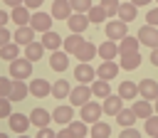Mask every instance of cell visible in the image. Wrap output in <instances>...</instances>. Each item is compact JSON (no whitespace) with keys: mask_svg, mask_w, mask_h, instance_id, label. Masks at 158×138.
I'll return each mask as SVG.
<instances>
[{"mask_svg":"<svg viewBox=\"0 0 158 138\" xmlns=\"http://www.w3.org/2000/svg\"><path fill=\"white\" fill-rule=\"evenodd\" d=\"M30 74H32V62H30V59L17 57V59L10 62V79H12V81H25Z\"/></svg>","mask_w":158,"mask_h":138,"instance_id":"6da1fadb","label":"cell"},{"mask_svg":"<svg viewBox=\"0 0 158 138\" xmlns=\"http://www.w3.org/2000/svg\"><path fill=\"white\" fill-rule=\"evenodd\" d=\"M104 32H106V39H111V42H121V39L128 34V22H123V20H109Z\"/></svg>","mask_w":158,"mask_h":138,"instance_id":"7a4b0ae2","label":"cell"},{"mask_svg":"<svg viewBox=\"0 0 158 138\" xmlns=\"http://www.w3.org/2000/svg\"><path fill=\"white\" fill-rule=\"evenodd\" d=\"M52 15L49 12H42V10H35L32 12V17H30V27L35 30V32H49L52 30Z\"/></svg>","mask_w":158,"mask_h":138,"instance_id":"3957f363","label":"cell"},{"mask_svg":"<svg viewBox=\"0 0 158 138\" xmlns=\"http://www.w3.org/2000/svg\"><path fill=\"white\" fill-rule=\"evenodd\" d=\"M91 96H94V94H91V86H89V84H79L77 89H72V91H69V104L81 108L84 104H89V101H91Z\"/></svg>","mask_w":158,"mask_h":138,"instance_id":"277c9868","label":"cell"},{"mask_svg":"<svg viewBox=\"0 0 158 138\" xmlns=\"http://www.w3.org/2000/svg\"><path fill=\"white\" fill-rule=\"evenodd\" d=\"M101 113H104V108H101L99 101H89V104H84V106L79 108V116H81L84 123H96V121L101 118Z\"/></svg>","mask_w":158,"mask_h":138,"instance_id":"5b68a950","label":"cell"},{"mask_svg":"<svg viewBox=\"0 0 158 138\" xmlns=\"http://www.w3.org/2000/svg\"><path fill=\"white\" fill-rule=\"evenodd\" d=\"M138 42L146 44V47H151V49H158V27L143 25V27L138 30Z\"/></svg>","mask_w":158,"mask_h":138,"instance_id":"8992f818","label":"cell"},{"mask_svg":"<svg viewBox=\"0 0 158 138\" xmlns=\"http://www.w3.org/2000/svg\"><path fill=\"white\" fill-rule=\"evenodd\" d=\"M74 79H77L79 84H91V81L96 79V69H94L89 62H79L77 69H74Z\"/></svg>","mask_w":158,"mask_h":138,"instance_id":"52a82bcc","label":"cell"},{"mask_svg":"<svg viewBox=\"0 0 158 138\" xmlns=\"http://www.w3.org/2000/svg\"><path fill=\"white\" fill-rule=\"evenodd\" d=\"M138 94L146 101H156L158 99V81L156 79H141L138 81Z\"/></svg>","mask_w":158,"mask_h":138,"instance_id":"ba28073f","label":"cell"},{"mask_svg":"<svg viewBox=\"0 0 158 138\" xmlns=\"http://www.w3.org/2000/svg\"><path fill=\"white\" fill-rule=\"evenodd\" d=\"M89 25H91V22H89V17H86L84 12H72L69 20H67V27H69L72 32H77V34H81Z\"/></svg>","mask_w":158,"mask_h":138,"instance_id":"9c48e42d","label":"cell"},{"mask_svg":"<svg viewBox=\"0 0 158 138\" xmlns=\"http://www.w3.org/2000/svg\"><path fill=\"white\" fill-rule=\"evenodd\" d=\"M52 121L59 126H69L74 121V106H57L52 111Z\"/></svg>","mask_w":158,"mask_h":138,"instance_id":"30bf717a","label":"cell"},{"mask_svg":"<svg viewBox=\"0 0 158 138\" xmlns=\"http://www.w3.org/2000/svg\"><path fill=\"white\" fill-rule=\"evenodd\" d=\"M7 123H10V131L20 136V133H25L30 128V116H25V113H10Z\"/></svg>","mask_w":158,"mask_h":138,"instance_id":"8fae6325","label":"cell"},{"mask_svg":"<svg viewBox=\"0 0 158 138\" xmlns=\"http://www.w3.org/2000/svg\"><path fill=\"white\" fill-rule=\"evenodd\" d=\"M49 121H52V113H49L47 108H32V111H30V123H32L35 128H47Z\"/></svg>","mask_w":158,"mask_h":138,"instance_id":"7c38bea8","label":"cell"},{"mask_svg":"<svg viewBox=\"0 0 158 138\" xmlns=\"http://www.w3.org/2000/svg\"><path fill=\"white\" fill-rule=\"evenodd\" d=\"M72 12H74V10H72V2H69V0H54L49 15H52L54 20H69Z\"/></svg>","mask_w":158,"mask_h":138,"instance_id":"4fadbf2b","label":"cell"},{"mask_svg":"<svg viewBox=\"0 0 158 138\" xmlns=\"http://www.w3.org/2000/svg\"><path fill=\"white\" fill-rule=\"evenodd\" d=\"M12 42H17L20 47H27L30 42H35V30H32L30 25L17 27V30H15V34H12Z\"/></svg>","mask_w":158,"mask_h":138,"instance_id":"5bb4252c","label":"cell"},{"mask_svg":"<svg viewBox=\"0 0 158 138\" xmlns=\"http://www.w3.org/2000/svg\"><path fill=\"white\" fill-rule=\"evenodd\" d=\"M49 67H52L54 71H64V69H69V54H67L64 49L52 52V54H49Z\"/></svg>","mask_w":158,"mask_h":138,"instance_id":"9a60e30c","label":"cell"},{"mask_svg":"<svg viewBox=\"0 0 158 138\" xmlns=\"http://www.w3.org/2000/svg\"><path fill=\"white\" fill-rule=\"evenodd\" d=\"M30 94L37 96V99H44V96L52 94V84H49L47 79H32V81H30Z\"/></svg>","mask_w":158,"mask_h":138,"instance_id":"2e32d148","label":"cell"},{"mask_svg":"<svg viewBox=\"0 0 158 138\" xmlns=\"http://www.w3.org/2000/svg\"><path fill=\"white\" fill-rule=\"evenodd\" d=\"M101 108H104V113H109V116H116V113L123 108V99H121L118 94H111V96H106V99L101 101Z\"/></svg>","mask_w":158,"mask_h":138,"instance_id":"e0dca14e","label":"cell"},{"mask_svg":"<svg viewBox=\"0 0 158 138\" xmlns=\"http://www.w3.org/2000/svg\"><path fill=\"white\" fill-rule=\"evenodd\" d=\"M121 57V62H118V67L121 69H126V71H133V69H138L141 67V52H128V54H118Z\"/></svg>","mask_w":158,"mask_h":138,"instance_id":"ac0fdd59","label":"cell"},{"mask_svg":"<svg viewBox=\"0 0 158 138\" xmlns=\"http://www.w3.org/2000/svg\"><path fill=\"white\" fill-rule=\"evenodd\" d=\"M116 74H118V64L116 62H101L99 69H96V79H104V81H111Z\"/></svg>","mask_w":158,"mask_h":138,"instance_id":"d6986e66","label":"cell"},{"mask_svg":"<svg viewBox=\"0 0 158 138\" xmlns=\"http://www.w3.org/2000/svg\"><path fill=\"white\" fill-rule=\"evenodd\" d=\"M40 42H42V47H44V49L57 52V49L62 47V42H64V39H62V37H59L54 30H49V32H42V39H40Z\"/></svg>","mask_w":158,"mask_h":138,"instance_id":"ffe728a7","label":"cell"},{"mask_svg":"<svg viewBox=\"0 0 158 138\" xmlns=\"http://www.w3.org/2000/svg\"><path fill=\"white\" fill-rule=\"evenodd\" d=\"M84 42H86V39H84L81 34H77V32H72L69 37H64V42H62V47H64V52H67V54H77V52H79V47H81Z\"/></svg>","mask_w":158,"mask_h":138,"instance_id":"44dd1931","label":"cell"},{"mask_svg":"<svg viewBox=\"0 0 158 138\" xmlns=\"http://www.w3.org/2000/svg\"><path fill=\"white\" fill-rule=\"evenodd\" d=\"M131 108H133V113H136V118H143V121H146V118H151V116L156 113V108H153V104H151V101H146V99H141V101H136V104H133Z\"/></svg>","mask_w":158,"mask_h":138,"instance_id":"7402d4cb","label":"cell"},{"mask_svg":"<svg viewBox=\"0 0 158 138\" xmlns=\"http://www.w3.org/2000/svg\"><path fill=\"white\" fill-rule=\"evenodd\" d=\"M30 17H32V15H30V10H27L25 5H20V7H12V10H10V20H12L17 27L30 25Z\"/></svg>","mask_w":158,"mask_h":138,"instance_id":"603a6c76","label":"cell"},{"mask_svg":"<svg viewBox=\"0 0 158 138\" xmlns=\"http://www.w3.org/2000/svg\"><path fill=\"white\" fill-rule=\"evenodd\" d=\"M96 52H99V57H101L104 62H114V57L118 54V44H116V42H111V39H106L104 44H99V49H96Z\"/></svg>","mask_w":158,"mask_h":138,"instance_id":"cb8c5ba5","label":"cell"},{"mask_svg":"<svg viewBox=\"0 0 158 138\" xmlns=\"http://www.w3.org/2000/svg\"><path fill=\"white\" fill-rule=\"evenodd\" d=\"M30 94V86L25 84V81H12V86H10V94H7V99L15 104V101H22L25 96Z\"/></svg>","mask_w":158,"mask_h":138,"instance_id":"d4e9b609","label":"cell"},{"mask_svg":"<svg viewBox=\"0 0 158 138\" xmlns=\"http://www.w3.org/2000/svg\"><path fill=\"white\" fill-rule=\"evenodd\" d=\"M22 54H25V59H30V62H40L42 54H44V47H42V42H30V44L22 49Z\"/></svg>","mask_w":158,"mask_h":138,"instance_id":"484cf974","label":"cell"},{"mask_svg":"<svg viewBox=\"0 0 158 138\" xmlns=\"http://www.w3.org/2000/svg\"><path fill=\"white\" fill-rule=\"evenodd\" d=\"M89 86H91V94H94L96 99H101V101H104L106 96H111V86H109V81H104V79H94Z\"/></svg>","mask_w":158,"mask_h":138,"instance_id":"4316f807","label":"cell"},{"mask_svg":"<svg viewBox=\"0 0 158 138\" xmlns=\"http://www.w3.org/2000/svg\"><path fill=\"white\" fill-rule=\"evenodd\" d=\"M136 15H138V10H136V5L128 0H123L121 5H118V20H123V22H131V20H136Z\"/></svg>","mask_w":158,"mask_h":138,"instance_id":"83f0119b","label":"cell"},{"mask_svg":"<svg viewBox=\"0 0 158 138\" xmlns=\"http://www.w3.org/2000/svg\"><path fill=\"white\" fill-rule=\"evenodd\" d=\"M89 138H111V126L104 123V121L91 123V128H89Z\"/></svg>","mask_w":158,"mask_h":138,"instance_id":"f1b7e54d","label":"cell"},{"mask_svg":"<svg viewBox=\"0 0 158 138\" xmlns=\"http://www.w3.org/2000/svg\"><path fill=\"white\" fill-rule=\"evenodd\" d=\"M20 44L17 42H7L5 47H0V59H5V62H12V59H17L20 57Z\"/></svg>","mask_w":158,"mask_h":138,"instance_id":"f546056e","label":"cell"},{"mask_svg":"<svg viewBox=\"0 0 158 138\" xmlns=\"http://www.w3.org/2000/svg\"><path fill=\"white\" fill-rule=\"evenodd\" d=\"M96 49H99L96 44H91V42H84V44L79 47V52H77V59H79V62H91V59L99 54Z\"/></svg>","mask_w":158,"mask_h":138,"instance_id":"4dcf8cb0","label":"cell"},{"mask_svg":"<svg viewBox=\"0 0 158 138\" xmlns=\"http://www.w3.org/2000/svg\"><path fill=\"white\" fill-rule=\"evenodd\" d=\"M138 37H131V34H126L121 42H118V54H128V52H138Z\"/></svg>","mask_w":158,"mask_h":138,"instance_id":"1f68e13d","label":"cell"},{"mask_svg":"<svg viewBox=\"0 0 158 138\" xmlns=\"http://www.w3.org/2000/svg\"><path fill=\"white\" fill-rule=\"evenodd\" d=\"M116 121H118L121 128H131V126L136 123V113H133V108H121V111L116 113Z\"/></svg>","mask_w":158,"mask_h":138,"instance_id":"d6a6232c","label":"cell"},{"mask_svg":"<svg viewBox=\"0 0 158 138\" xmlns=\"http://www.w3.org/2000/svg\"><path fill=\"white\" fill-rule=\"evenodd\" d=\"M69 91H72V86H69V81H64V79H57V81L52 84V96H54V99H67Z\"/></svg>","mask_w":158,"mask_h":138,"instance_id":"836d02e7","label":"cell"},{"mask_svg":"<svg viewBox=\"0 0 158 138\" xmlns=\"http://www.w3.org/2000/svg\"><path fill=\"white\" fill-rule=\"evenodd\" d=\"M118 96H121V99H136V96H138V84H133V81H121V84H118Z\"/></svg>","mask_w":158,"mask_h":138,"instance_id":"e575fe53","label":"cell"},{"mask_svg":"<svg viewBox=\"0 0 158 138\" xmlns=\"http://www.w3.org/2000/svg\"><path fill=\"white\" fill-rule=\"evenodd\" d=\"M86 17H89V22H91V25H101V22L106 20V12H104V7H101V5H91V10L86 12Z\"/></svg>","mask_w":158,"mask_h":138,"instance_id":"d590c367","label":"cell"},{"mask_svg":"<svg viewBox=\"0 0 158 138\" xmlns=\"http://www.w3.org/2000/svg\"><path fill=\"white\" fill-rule=\"evenodd\" d=\"M99 5L104 7L106 17H114V15H118V5H121V0H101Z\"/></svg>","mask_w":158,"mask_h":138,"instance_id":"8d00e7d4","label":"cell"},{"mask_svg":"<svg viewBox=\"0 0 158 138\" xmlns=\"http://www.w3.org/2000/svg\"><path fill=\"white\" fill-rule=\"evenodd\" d=\"M69 128L74 131V136H77V138H86V136H89V128H86V123H84L81 118H79V121H72V123H69Z\"/></svg>","mask_w":158,"mask_h":138,"instance_id":"74e56055","label":"cell"},{"mask_svg":"<svg viewBox=\"0 0 158 138\" xmlns=\"http://www.w3.org/2000/svg\"><path fill=\"white\" fill-rule=\"evenodd\" d=\"M69 2H72V10L74 12H84L86 15L91 10V0H69Z\"/></svg>","mask_w":158,"mask_h":138,"instance_id":"f35d334b","label":"cell"},{"mask_svg":"<svg viewBox=\"0 0 158 138\" xmlns=\"http://www.w3.org/2000/svg\"><path fill=\"white\" fill-rule=\"evenodd\" d=\"M146 133L148 136H156L158 133V113H153L151 118H146Z\"/></svg>","mask_w":158,"mask_h":138,"instance_id":"ab89813d","label":"cell"},{"mask_svg":"<svg viewBox=\"0 0 158 138\" xmlns=\"http://www.w3.org/2000/svg\"><path fill=\"white\" fill-rule=\"evenodd\" d=\"M10 86H12V79L10 76H0V99H7Z\"/></svg>","mask_w":158,"mask_h":138,"instance_id":"60d3db41","label":"cell"},{"mask_svg":"<svg viewBox=\"0 0 158 138\" xmlns=\"http://www.w3.org/2000/svg\"><path fill=\"white\" fill-rule=\"evenodd\" d=\"M146 25L158 27V7H153V10H148V12H146Z\"/></svg>","mask_w":158,"mask_h":138,"instance_id":"b9f144b4","label":"cell"},{"mask_svg":"<svg viewBox=\"0 0 158 138\" xmlns=\"http://www.w3.org/2000/svg\"><path fill=\"white\" fill-rule=\"evenodd\" d=\"M10 99H0V118H7L10 116Z\"/></svg>","mask_w":158,"mask_h":138,"instance_id":"7bdbcfd3","label":"cell"},{"mask_svg":"<svg viewBox=\"0 0 158 138\" xmlns=\"http://www.w3.org/2000/svg\"><path fill=\"white\" fill-rule=\"evenodd\" d=\"M118 138H141V133H138V131L131 126V128H123V131L118 133Z\"/></svg>","mask_w":158,"mask_h":138,"instance_id":"ee69618b","label":"cell"},{"mask_svg":"<svg viewBox=\"0 0 158 138\" xmlns=\"http://www.w3.org/2000/svg\"><path fill=\"white\" fill-rule=\"evenodd\" d=\"M35 138H57V133H54V131H52V128H40V131H37V136H35Z\"/></svg>","mask_w":158,"mask_h":138,"instance_id":"f6af8a7d","label":"cell"},{"mask_svg":"<svg viewBox=\"0 0 158 138\" xmlns=\"http://www.w3.org/2000/svg\"><path fill=\"white\" fill-rule=\"evenodd\" d=\"M7 42H12V39H10V30H5V27H0V47H5Z\"/></svg>","mask_w":158,"mask_h":138,"instance_id":"bcb514c9","label":"cell"},{"mask_svg":"<svg viewBox=\"0 0 158 138\" xmlns=\"http://www.w3.org/2000/svg\"><path fill=\"white\" fill-rule=\"evenodd\" d=\"M42 2H44V0H22V5H25L27 10H37V7H42Z\"/></svg>","mask_w":158,"mask_h":138,"instance_id":"7dc6e473","label":"cell"},{"mask_svg":"<svg viewBox=\"0 0 158 138\" xmlns=\"http://www.w3.org/2000/svg\"><path fill=\"white\" fill-rule=\"evenodd\" d=\"M57 138H77V136H74V131L67 126V128H62V131L57 133Z\"/></svg>","mask_w":158,"mask_h":138,"instance_id":"c3c4849f","label":"cell"},{"mask_svg":"<svg viewBox=\"0 0 158 138\" xmlns=\"http://www.w3.org/2000/svg\"><path fill=\"white\" fill-rule=\"evenodd\" d=\"M7 20H10V12L0 10V27H5V25H7Z\"/></svg>","mask_w":158,"mask_h":138,"instance_id":"681fc988","label":"cell"},{"mask_svg":"<svg viewBox=\"0 0 158 138\" xmlns=\"http://www.w3.org/2000/svg\"><path fill=\"white\" fill-rule=\"evenodd\" d=\"M151 64L158 67V49H151Z\"/></svg>","mask_w":158,"mask_h":138,"instance_id":"f907efd6","label":"cell"},{"mask_svg":"<svg viewBox=\"0 0 158 138\" xmlns=\"http://www.w3.org/2000/svg\"><path fill=\"white\" fill-rule=\"evenodd\" d=\"M5 5H10V7H20L22 5V0H2Z\"/></svg>","mask_w":158,"mask_h":138,"instance_id":"816d5d0a","label":"cell"},{"mask_svg":"<svg viewBox=\"0 0 158 138\" xmlns=\"http://www.w3.org/2000/svg\"><path fill=\"white\" fill-rule=\"evenodd\" d=\"M131 2L138 7V5H148V2H153V0H131Z\"/></svg>","mask_w":158,"mask_h":138,"instance_id":"f5cc1de1","label":"cell"},{"mask_svg":"<svg viewBox=\"0 0 158 138\" xmlns=\"http://www.w3.org/2000/svg\"><path fill=\"white\" fill-rule=\"evenodd\" d=\"M153 108H156V113H158V99H156V101H153Z\"/></svg>","mask_w":158,"mask_h":138,"instance_id":"db71d44e","label":"cell"},{"mask_svg":"<svg viewBox=\"0 0 158 138\" xmlns=\"http://www.w3.org/2000/svg\"><path fill=\"white\" fill-rule=\"evenodd\" d=\"M0 138H10V136H7V133H2V131H0Z\"/></svg>","mask_w":158,"mask_h":138,"instance_id":"11a10c76","label":"cell"},{"mask_svg":"<svg viewBox=\"0 0 158 138\" xmlns=\"http://www.w3.org/2000/svg\"><path fill=\"white\" fill-rule=\"evenodd\" d=\"M17 138H30V136H27V133H20V136H17Z\"/></svg>","mask_w":158,"mask_h":138,"instance_id":"9f6ffc18","label":"cell"},{"mask_svg":"<svg viewBox=\"0 0 158 138\" xmlns=\"http://www.w3.org/2000/svg\"><path fill=\"white\" fill-rule=\"evenodd\" d=\"M153 138H158V133H156V136H153Z\"/></svg>","mask_w":158,"mask_h":138,"instance_id":"6f0895ef","label":"cell"},{"mask_svg":"<svg viewBox=\"0 0 158 138\" xmlns=\"http://www.w3.org/2000/svg\"><path fill=\"white\" fill-rule=\"evenodd\" d=\"M156 2H158V0H156Z\"/></svg>","mask_w":158,"mask_h":138,"instance_id":"680465c9","label":"cell"},{"mask_svg":"<svg viewBox=\"0 0 158 138\" xmlns=\"http://www.w3.org/2000/svg\"><path fill=\"white\" fill-rule=\"evenodd\" d=\"M86 138H89V136H86Z\"/></svg>","mask_w":158,"mask_h":138,"instance_id":"91938a15","label":"cell"},{"mask_svg":"<svg viewBox=\"0 0 158 138\" xmlns=\"http://www.w3.org/2000/svg\"><path fill=\"white\" fill-rule=\"evenodd\" d=\"M121 2H123V0H121Z\"/></svg>","mask_w":158,"mask_h":138,"instance_id":"94428289","label":"cell"}]
</instances>
